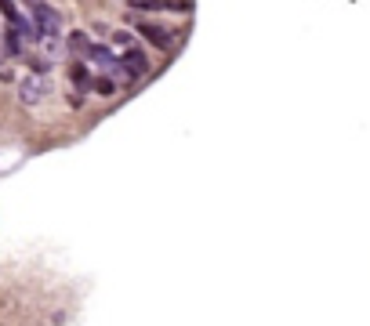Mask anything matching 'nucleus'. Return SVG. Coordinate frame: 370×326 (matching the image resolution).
<instances>
[{
  "label": "nucleus",
  "mask_w": 370,
  "mask_h": 326,
  "mask_svg": "<svg viewBox=\"0 0 370 326\" xmlns=\"http://www.w3.org/2000/svg\"><path fill=\"white\" fill-rule=\"evenodd\" d=\"M26 8L33 11V22L40 29V37H58L62 33V19H58V11L47 4V0H26Z\"/></svg>",
  "instance_id": "1"
},
{
  "label": "nucleus",
  "mask_w": 370,
  "mask_h": 326,
  "mask_svg": "<svg viewBox=\"0 0 370 326\" xmlns=\"http://www.w3.org/2000/svg\"><path fill=\"white\" fill-rule=\"evenodd\" d=\"M135 29H138V33H142V37H146L149 44H156L160 51H171V47H174V33H167V29L160 26V22L142 19V22H135Z\"/></svg>",
  "instance_id": "2"
},
{
  "label": "nucleus",
  "mask_w": 370,
  "mask_h": 326,
  "mask_svg": "<svg viewBox=\"0 0 370 326\" xmlns=\"http://www.w3.org/2000/svg\"><path fill=\"white\" fill-rule=\"evenodd\" d=\"M120 69L127 73V80H142L149 73V55L138 51V47H127L124 58H120Z\"/></svg>",
  "instance_id": "3"
},
{
  "label": "nucleus",
  "mask_w": 370,
  "mask_h": 326,
  "mask_svg": "<svg viewBox=\"0 0 370 326\" xmlns=\"http://www.w3.org/2000/svg\"><path fill=\"white\" fill-rule=\"evenodd\" d=\"M135 11H182L189 15L192 11V0H127Z\"/></svg>",
  "instance_id": "4"
},
{
  "label": "nucleus",
  "mask_w": 370,
  "mask_h": 326,
  "mask_svg": "<svg viewBox=\"0 0 370 326\" xmlns=\"http://www.w3.org/2000/svg\"><path fill=\"white\" fill-rule=\"evenodd\" d=\"M44 94H47L44 80H37V76H26V80H22V87H19V98H22L26 105H37Z\"/></svg>",
  "instance_id": "5"
},
{
  "label": "nucleus",
  "mask_w": 370,
  "mask_h": 326,
  "mask_svg": "<svg viewBox=\"0 0 370 326\" xmlns=\"http://www.w3.org/2000/svg\"><path fill=\"white\" fill-rule=\"evenodd\" d=\"M87 58H91L94 65H120V58L112 55L106 44H91V47H87Z\"/></svg>",
  "instance_id": "6"
},
{
  "label": "nucleus",
  "mask_w": 370,
  "mask_h": 326,
  "mask_svg": "<svg viewBox=\"0 0 370 326\" xmlns=\"http://www.w3.org/2000/svg\"><path fill=\"white\" fill-rule=\"evenodd\" d=\"M69 76H73V84L80 87V91H91L94 87V80H91V73H87V65H73V69H69Z\"/></svg>",
  "instance_id": "7"
},
{
  "label": "nucleus",
  "mask_w": 370,
  "mask_h": 326,
  "mask_svg": "<svg viewBox=\"0 0 370 326\" xmlns=\"http://www.w3.org/2000/svg\"><path fill=\"white\" fill-rule=\"evenodd\" d=\"M69 47H73V51H80V55H87V47H91V40L84 37V33H73V37H69Z\"/></svg>",
  "instance_id": "8"
},
{
  "label": "nucleus",
  "mask_w": 370,
  "mask_h": 326,
  "mask_svg": "<svg viewBox=\"0 0 370 326\" xmlns=\"http://www.w3.org/2000/svg\"><path fill=\"white\" fill-rule=\"evenodd\" d=\"M94 91H99V94H112V91H117V84H112L109 76H99V80H94Z\"/></svg>",
  "instance_id": "9"
}]
</instances>
